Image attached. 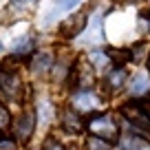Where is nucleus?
<instances>
[{"mask_svg":"<svg viewBox=\"0 0 150 150\" xmlns=\"http://www.w3.org/2000/svg\"><path fill=\"white\" fill-rule=\"evenodd\" d=\"M0 150H18V144L9 137H0Z\"/></svg>","mask_w":150,"mask_h":150,"instance_id":"412c9836","label":"nucleus"},{"mask_svg":"<svg viewBox=\"0 0 150 150\" xmlns=\"http://www.w3.org/2000/svg\"><path fill=\"white\" fill-rule=\"evenodd\" d=\"M9 122H11L9 110H7V108L0 104V128H7V126H9Z\"/></svg>","mask_w":150,"mask_h":150,"instance_id":"4be33fe9","label":"nucleus"},{"mask_svg":"<svg viewBox=\"0 0 150 150\" xmlns=\"http://www.w3.org/2000/svg\"><path fill=\"white\" fill-rule=\"evenodd\" d=\"M33 128H35V115H33L31 110L22 112V115H20V119H18V126H16V135H18V139L22 141V144L31 139Z\"/></svg>","mask_w":150,"mask_h":150,"instance_id":"20e7f679","label":"nucleus"},{"mask_svg":"<svg viewBox=\"0 0 150 150\" xmlns=\"http://www.w3.org/2000/svg\"><path fill=\"white\" fill-rule=\"evenodd\" d=\"M80 2V0H55V7H53V11L47 16V20H53L57 13H62V11H69L71 7H75Z\"/></svg>","mask_w":150,"mask_h":150,"instance_id":"f8f14e48","label":"nucleus"},{"mask_svg":"<svg viewBox=\"0 0 150 150\" xmlns=\"http://www.w3.org/2000/svg\"><path fill=\"white\" fill-rule=\"evenodd\" d=\"M62 128H64L66 132H82L84 122L80 119V115H77V112L64 110V112H62Z\"/></svg>","mask_w":150,"mask_h":150,"instance_id":"1a4fd4ad","label":"nucleus"},{"mask_svg":"<svg viewBox=\"0 0 150 150\" xmlns=\"http://www.w3.org/2000/svg\"><path fill=\"white\" fill-rule=\"evenodd\" d=\"M124 82H126V71L122 66H117L115 71H110V75H108V80H106V86L110 91H117V88L124 86Z\"/></svg>","mask_w":150,"mask_h":150,"instance_id":"9d476101","label":"nucleus"},{"mask_svg":"<svg viewBox=\"0 0 150 150\" xmlns=\"http://www.w3.org/2000/svg\"><path fill=\"white\" fill-rule=\"evenodd\" d=\"M108 57H117V64H124V62L128 60V57H130V51H119V49H110V51H108Z\"/></svg>","mask_w":150,"mask_h":150,"instance_id":"aec40b11","label":"nucleus"},{"mask_svg":"<svg viewBox=\"0 0 150 150\" xmlns=\"http://www.w3.org/2000/svg\"><path fill=\"white\" fill-rule=\"evenodd\" d=\"M91 64L95 69H104L108 64V53H102V51H93L91 53Z\"/></svg>","mask_w":150,"mask_h":150,"instance_id":"2eb2a0df","label":"nucleus"},{"mask_svg":"<svg viewBox=\"0 0 150 150\" xmlns=\"http://www.w3.org/2000/svg\"><path fill=\"white\" fill-rule=\"evenodd\" d=\"M130 93L137 95V97H144V95L150 93V73H137L135 77H132Z\"/></svg>","mask_w":150,"mask_h":150,"instance_id":"6e6552de","label":"nucleus"},{"mask_svg":"<svg viewBox=\"0 0 150 150\" xmlns=\"http://www.w3.org/2000/svg\"><path fill=\"white\" fill-rule=\"evenodd\" d=\"M148 42H139V44H135V47L130 49V60H135V62H144L146 60V55H148Z\"/></svg>","mask_w":150,"mask_h":150,"instance_id":"ddd939ff","label":"nucleus"},{"mask_svg":"<svg viewBox=\"0 0 150 150\" xmlns=\"http://www.w3.org/2000/svg\"><path fill=\"white\" fill-rule=\"evenodd\" d=\"M86 20H88L86 11H80V13L71 16V18L62 24V29H60L62 35H64V38H75V35H80V33L86 29Z\"/></svg>","mask_w":150,"mask_h":150,"instance_id":"7ed1b4c3","label":"nucleus"},{"mask_svg":"<svg viewBox=\"0 0 150 150\" xmlns=\"http://www.w3.org/2000/svg\"><path fill=\"white\" fill-rule=\"evenodd\" d=\"M53 66V55L49 51H40V53H35L33 55V60H31V71L35 75H44V73H49V69Z\"/></svg>","mask_w":150,"mask_h":150,"instance_id":"0eeeda50","label":"nucleus"},{"mask_svg":"<svg viewBox=\"0 0 150 150\" xmlns=\"http://www.w3.org/2000/svg\"><path fill=\"white\" fill-rule=\"evenodd\" d=\"M38 0H11V7H13L16 11H29L35 7Z\"/></svg>","mask_w":150,"mask_h":150,"instance_id":"6ab92c4d","label":"nucleus"},{"mask_svg":"<svg viewBox=\"0 0 150 150\" xmlns=\"http://www.w3.org/2000/svg\"><path fill=\"white\" fill-rule=\"evenodd\" d=\"M73 104H75L77 110L88 112V110H93V108L99 106V99H97V95H95L93 91H80V93L73 95Z\"/></svg>","mask_w":150,"mask_h":150,"instance_id":"39448f33","label":"nucleus"},{"mask_svg":"<svg viewBox=\"0 0 150 150\" xmlns=\"http://www.w3.org/2000/svg\"><path fill=\"white\" fill-rule=\"evenodd\" d=\"M0 91L11 99H18L20 91H22V82L16 77V75H9V73H0Z\"/></svg>","mask_w":150,"mask_h":150,"instance_id":"423d86ee","label":"nucleus"},{"mask_svg":"<svg viewBox=\"0 0 150 150\" xmlns=\"http://www.w3.org/2000/svg\"><path fill=\"white\" fill-rule=\"evenodd\" d=\"M126 150H150V144L141 137H130L126 139Z\"/></svg>","mask_w":150,"mask_h":150,"instance_id":"4468645a","label":"nucleus"},{"mask_svg":"<svg viewBox=\"0 0 150 150\" xmlns=\"http://www.w3.org/2000/svg\"><path fill=\"white\" fill-rule=\"evenodd\" d=\"M86 148L88 150H110V144L99 139V137H91V139L86 141Z\"/></svg>","mask_w":150,"mask_h":150,"instance_id":"dca6fc26","label":"nucleus"},{"mask_svg":"<svg viewBox=\"0 0 150 150\" xmlns=\"http://www.w3.org/2000/svg\"><path fill=\"white\" fill-rule=\"evenodd\" d=\"M53 119V106L49 102H44V104H40V122L42 124H49Z\"/></svg>","mask_w":150,"mask_h":150,"instance_id":"a211bd4d","label":"nucleus"},{"mask_svg":"<svg viewBox=\"0 0 150 150\" xmlns=\"http://www.w3.org/2000/svg\"><path fill=\"white\" fill-rule=\"evenodd\" d=\"M91 137H99L104 141H117L119 139V128L115 124V119L110 115H97V117H91V122L86 124Z\"/></svg>","mask_w":150,"mask_h":150,"instance_id":"f257e3e1","label":"nucleus"},{"mask_svg":"<svg viewBox=\"0 0 150 150\" xmlns=\"http://www.w3.org/2000/svg\"><path fill=\"white\" fill-rule=\"evenodd\" d=\"M0 51H2V44H0Z\"/></svg>","mask_w":150,"mask_h":150,"instance_id":"b1692460","label":"nucleus"},{"mask_svg":"<svg viewBox=\"0 0 150 150\" xmlns=\"http://www.w3.org/2000/svg\"><path fill=\"white\" fill-rule=\"evenodd\" d=\"M44 150H64V148H62V146L57 144L55 139H49L47 144H44Z\"/></svg>","mask_w":150,"mask_h":150,"instance_id":"5701e85b","label":"nucleus"},{"mask_svg":"<svg viewBox=\"0 0 150 150\" xmlns=\"http://www.w3.org/2000/svg\"><path fill=\"white\" fill-rule=\"evenodd\" d=\"M77 73L82 75V77H80V84H82V86H88L91 82H93V71L86 69L84 62H80V66H77Z\"/></svg>","mask_w":150,"mask_h":150,"instance_id":"f3484780","label":"nucleus"},{"mask_svg":"<svg viewBox=\"0 0 150 150\" xmlns=\"http://www.w3.org/2000/svg\"><path fill=\"white\" fill-rule=\"evenodd\" d=\"M33 38L31 35H27V38H18L16 40V44H13V51H16V55H27L29 51L33 49Z\"/></svg>","mask_w":150,"mask_h":150,"instance_id":"9b49d317","label":"nucleus"},{"mask_svg":"<svg viewBox=\"0 0 150 150\" xmlns=\"http://www.w3.org/2000/svg\"><path fill=\"white\" fill-rule=\"evenodd\" d=\"M122 112L139 132L150 130V117H148V112H146L139 104H126V106L122 108Z\"/></svg>","mask_w":150,"mask_h":150,"instance_id":"f03ea898","label":"nucleus"}]
</instances>
